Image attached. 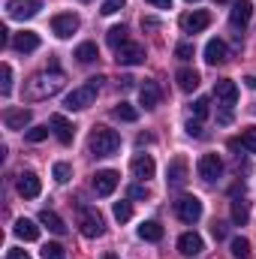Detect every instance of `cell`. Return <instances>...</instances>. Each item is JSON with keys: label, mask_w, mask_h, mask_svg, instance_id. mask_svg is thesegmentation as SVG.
Returning <instances> with one entry per match:
<instances>
[{"label": "cell", "mask_w": 256, "mask_h": 259, "mask_svg": "<svg viewBox=\"0 0 256 259\" xmlns=\"http://www.w3.org/2000/svg\"><path fill=\"white\" fill-rule=\"evenodd\" d=\"M166 184H169L172 190H181V187L187 184V160H184V157H175V160L169 163V169H166Z\"/></svg>", "instance_id": "4fadbf2b"}, {"label": "cell", "mask_w": 256, "mask_h": 259, "mask_svg": "<svg viewBox=\"0 0 256 259\" xmlns=\"http://www.w3.org/2000/svg\"><path fill=\"white\" fill-rule=\"evenodd\" d=\"M15 187H18V193L24 196V199H36L39 190H42V181H39V175H36V172H21Z\"/></svg>", "instance_id": "9a60e30c"}, {"label": "cell", "mask_w": 256, "mask_h": 259, "mask_svg": "<svg viewBox=\"0 0 256 259\" xmlns=\"http://www.w3.org/2000/svg\"><path fill=\"white\" fill-rule=\"evenodd\" d=\"M232 256H235V259H247V256H250V241H247V238H241V235H238V238H232Z\"/></svg>", "instance_id": "4dcf8cb0"}, {"label": "cell", "mask_w": 256, "mask_h": 259, "mask_svg": "<svg viewBox=\"0 0 256 259\" xmlns=\"http://www.w3.org/2000/svg\"><path fill=\"white\" fill-rule=\"evenodd\" d=\"M52 30H55V36L69 39V36L78 30V15H75V12H61V15H55V18H52Z\"/></svg>", "instance_id": "8fae6325"}, {"label": "cell", "mask_w": 256, "mask_h": 259, "mask_svg": "<svg viewBox=\"0 0 256 259\" xmlns=\"http://www.w3.org/2000/svg\"><path fill=\"white\" fill-rule=\"evenodd\" d=\"M0 94H3V97L12 94V66L9 64L0 66Z\"/></svg>", "instance_id": "f546056e"}, {"label": "cell", "mask_w": 256, "mask_h": 259, "mask_svg": "<svg viewBox=\"0 0 256 259\" xmlns=\"http://www.w3.org/2000/svg\"><path fill=\"white\" fill-rule=\"evenodd\" d=\"M226 58H229V46H226L223 39H208V46H205V61L211 66H217V64H226Z\"/></svg>", "instance_id": "ac0fdd59"}, {"label": "cell", "mask_w": 256, "mask_h": 259, "mask_svg": "<svg viewBox=\"0 0 256 259\" xmlns=\"http://www.w3.org/2000/svg\"><path fill=\"white\" fill-rule=\"evenodd\" d=\"M106 259H115V253H109V256H106Z\"/></svg>", "instance_id": "681fc988"}, {"label": "cell", "mask_w": 256, "mask_h": 259, "mask_svg": "<svg viewBox=\"0 0 256 259\" xmlns=\"http://www.w3.org/2000/svg\"><path fill=\"white\" fill-rule=\"evenodd\" d=\"M39 223H42V226H49L55 235H64V232H66V223L61 220V214H55V211H49V208L39 214Z\"/></svg>", "instance_id": "484cf974"}, {"label": "cell", "mask_w": 256, "mask_h": 259, "mask_svg": "<svg viewBox=\"0 0 256 259\" xmlns=\"http://www.w3.org/2000/svg\"><path fill=\"white\" fill-rule=\"evenodd\" d=\"M211 232H214V238L220 241V238L226 235V226H223V223H214V226H211Z\"/></svg>", "instance_id": "ee69618b"}, {"label": "cell", "mask_w": 256, "mask_h": 259, "mask_svg": "<svg viewBox=\"0 0 256 259\" xmlns=\"http://www.w3.org/2000/svg\"><path fill=\"white\" fill-rule=\"evenodd\" d=\"M49 127L55 130V136H58V142H61V145H69V142H72V136H75V127L66 121L64 115H52V118H49Z\"/></svg>", "instance_id": "d6986e66"}, {"label": "cell", "mask_w": 256, "mask_h": 259, "mask_svg": "<svg viewBox=\"0 0 256 259\" xmlns=\"http://www.w3.org/2000/svg\"><path fill=\"white\" fill-rule=\"evenodd\" d=\"M175 214L181 223H199L202 220V199L199 196H181L175 202Z\"/></svg>", "instance_id": "5b68a950"}, {"label": "cell", "mask_w": 256, "mask_h": 259, "mask_svg": "<svg viewBox=\"0 0 256 259\" xmlns=\"http://www.w3.org/2000/svg\"><path fill=\"white\" fill-rule=\"evenodd\" d=\"M12 49H15V52H21V55H30V52H36V49H39V36H36L33 30H21V33H15V36H12Z\"/></svg>", "instance_id": "ffe728a7"}, {"label": "cell", "mask_w": 256, "mask_h": 259, "mask_svg": "<svg viewBox=\"0 0 256 259\" xmlns=\"http://www.w3.org/2000/svg\"><path fill=\"white\" fill-rule=\"evenodd\" d=\"M42 9V0H9L6 3V15L15 21H27Z\"/></svg>", "instance_id": "52a82bcc"}, {"label": "cell", "mask_w": 256, "mask_h": 259, "mask_svg": "<svg viewBox=\"0 0 256 259\" xmlns=\"http://www.w3.org/2000/svg\"><path fill=\"white\" fill-rule=\"evenodd\" d=\"M130 199H148V187H142V184L130 187Z\"/></svg>", "instance_id": "b9f144b4"}, {"label": "cell", "mask_w": 256, "mask_h": 259, "mask_svg": "<svg viewBox=\"0 0 256 259\" xmlns=\"http://www.w3.org/2000/svg\"><path fill=\"white\" fill-rule=\"evenodd\" d=\"M151 6H160V9H169L172 6V0H148Z\"/></svg>", "instance_id": "f6af8a7d"}, {"label": "cell", "mask_w": 256, "mask_h": 259, "mask_svg": "<svg viewBox=\"0 0 256 259\" xmlns=\"http://www.w3.org/2000/svg\"><path fill=\"white\" fill-rule=\"evenodd\" d=\"M6 259H30V253L21 250V247H9V250H6Z\"/></svg>", "instance_id": "60d3db41"}, {"label": "cell", "mask_w": 256, "mask_h": 259, "mask_svg": "<svg viewBox=\"0 0 256 259\" xmlns=\"http://www.w3.org/2000/svg\"><path fill=\"white\" fill-rule=\"evenodd\" d=\"M115 55H118L115 61H118L121 66H136V64L145 61V46H142V42H124Z\"/></svg>", "instance_id": "5bb4252c"}, {"label": "cell", "mask_w": 256, "mask_h": 259, "mask_svg": "<svg viewBox=\"0 0 256 259\" xmlns=\"http://www.w3.org/2000/svg\"><path fill=\"white\" fill-rule=\"evenodd\" d=\"M250 18H253V3H250V0H235V6H232V12H229V24H232L235 30H244V27L250 24Z\"/></svg>", "instance_id": "7c38bea8"}, {"label": "cell", "mask_w": 256, "mask_h": 259, "mask_svg": "<svg viewBox=\"0 0 256 259\" xmlns=\"http://www.w3.org/2000/svg\"><path fill=\"white\" fill-rule=\"evenodd\" d=\"M157 24H160L157 18H142V27H157Z\"/></svg>", "instance_id": "bcb514c9"}, {"label": "cell", "mask_w": 256, "mask_h": 259, "mask_svg": "<svg viewBox=\"0 0 256 259\" xmlns=\"http://www.w3.org/2000/svg\"><path fill=\"white\" fill-rule=\"evenodd\" d=\"M118 181H121V175H118L115 169H103V172L94 175V193L97 196H112L118 190Z\"/></svg>", "instance_id": "9c48e42d"}, {"label": "cell", "mask_w": 256, "mask_h": 259, "mask_svg": "<svg viewBox=\"0 0 256 259\" xmlns=\"http://www.w3.org/2000/svg\"><path fill=\"white\" fill-rule=\"evenodd\" d=\"M88 148H91V154H97V157H112V154H118V148H121V136L109 127H94L91 139H88Z\"/></svg>", "instance_id": "3957f363"}, {"label": "cell", "mask_w": 256, "mask_h": 259, "mask_svg": "<svg viewBox=\"0 0 256 259\" xmlns=\"http://www.w3.org/2000/svg\"><path fill=\"white\" fill-rule=\"evenodd\" d=\"M187 133H190L193 139H199V136H202V124H199V121H187Z\"/></svg>", "instance_id": "7bdbcfd3"}, {"label": "cell", "mask_w": 256, "mask_h": 259, "mask_svg": "<svg viewBox=\"0 0 256 259\" xmlns=\"http://www.w3.org/2000/svg\"><path fill=\"white\" fill-rule=\"evenodd\" d=\"M244 84H247L250 91H256V75H247V78H244Z\"/></svg>", "instance_id": "7dc6e473"}, {"label": "cell", "mask_w": 256, "mask_h": 259, "mask_svg": "<svg viewBox=\"0 0 256 259\" xmlns=\"http://www.w3.org/2000/svg\"><path fill=\"white\" fill-rule=\"evenodd\" d=\"M106 42H109V46H112V49L118 52V49H121L124 42H130V39H127V27H124V24L112 27V30H109V36H106Z\"/></svg>", "instance_id": "f1b7e54d"}, {"label": "cell", "mask_w": 256, "mask_h": 259, "mask_svg": "<svg viewBox=\"0 0 256 259\" xmlns=\"http://www.w3.org/2000/svg\"><path fill=\"white\" fill-rule=\"evenodd\" d=\"M208 106H211V103H208V97H199V100L190 106V109H193V118H196V121L208 118Z\"/></svg>", "instance_id": "e575fe53"}, {"label": "cell", "mask_w": 256, "mask_h": 259, "mask_svg": "<svg viewBox=\"0 0 256 259\" xmlns=\"http://www.w3.org/2000/svg\"><path fill=\"white\" fill-rule=\"evenodd\" d=\"M202 250H205V241H202L199 232H184V235L178 238V253H181V256H199Z\"/></svg>", "instance_id": "2e32d148"}, {"label": "cell", "mask_w": 256, "mask_h": 259, "mask_svg": "<svg viewBox=\"0 0 256 259\" xmlns=\"http://www.w3.org/2000/svg\"><path fill=\"white\" fill-rule=\"evenodd\" d=\"M187 3H196V0H187Z\"/></svg>", "instance_id": "816d5d0a"}, {"label": "cell", "mask_w": 256, "mask_h": 259, "mask_svg": "<svg viewBox=\"0 0 256 259\" xmlns=\"http://www.w3.org/2000/svg\"><path fill=\"white\" fill-rule=\"evenodd\" d=\"M139 238H142V241H163V226H160L157 220H145V223L139 226Z\"/></svg>", "instance_id": "d4e9b609"}, {"label": "cell", "mask_w": 256, "mask_h": 259, "mask_svg": "<svg viewBox=\"0 0 256 259\" xmlns=\"http://www.w3.org/2000/svg\"><path fill=\"white\" fill-rule=\"evenodd\" d=\"M100 81H103V78H88L84 84L72 88V91L64 97V109H69V112H81V109L94 106V100H97V94H100Z\"/></svg>", "instance_id": "7a4b0ae2"}, {"label": "cell", "mask_w": 256, "mask_h": 259, "mask_svg": "<svg viewBox=\"0 0 256 259\" xmlns=\"http://www.w3.org/2000/svg\"><path fill=\"white\" fill-rule=\"evenodd\" d=\"M15 235H18L21 241H36V238H39V226H36L33 220L21 217V220H15Z\"/></svg>", "instance_id": "603a6c76"}, {"label": "cell", "mask_w": 256, "mask_h": 259, "mask_svg": "<svg viewBox=\"0 0 256 259\" xmlns=\"http://www.w3.org/2000/svg\"><path fill=\"white\" fill-rule=\"evenodd\" d=\"M175 81H178V88H181L184 94H193V91L199 88V72H196V69H178Z\"/></svg>", "instance_id": "cb8c5ba5"}, {"label": "cell", "mask_w": 256, "mask_h": 259, "mask_svg": "<svg viewBox=\"0 0 256 259\" xmlns=\"http://www.w3.org/2000/svg\"><path fill=\"white\" fill-rule=\"evenodd\" d=\"M46 136H49V124H46V127H30L27 133H24V139H27V142H42Z\"/></svg>", "instance_id": "74e56055"}, {"label": "cell", "mask_w": 256, "mask_h": 259, "mask_svg": "<svg viewBox=\"0 0 256 259\" xmlns=\"http://www.w3.org/2000/svg\"><path fill=\"white\" fill-rule=\"evenodd\" d=\"M160 97H163V94H160L157 81H148V78H145L142 88H139V103H142L145 109H157V106H160Z\"/></svg>", "instance_id": "44dd1931"}, {"label": "cell", "mask_w": 256, "mask_h": 259, "mask_svg": "<svg viewBox=\"0 0 256 259\" xmlns=\"http://www.w3.org/2000/svg\"><path fill=\"white\" fill-rule=\"evenodd\" d=\"M130 169H133V175H136V178H142V181L154 178V172H157V166H154V157H151V154H136V157H133V163H130Z\"/></svg>", "instance_id": "e0dca14e"}, {"label": "cell", "mask_w": 256, "mask_h": 259, "mask_svg": "<svg viewBox=\"0 0 256 259\" xmlns=\"http://www.w3.org/2000/svg\"><path fill=\"white\" fill-rule=\"evenodd\" d=\"M214 97H217V106H223V112H232V106L238 103V84L232 78H220L214 84Z\"/></svg>", "instance_id": "8992f818"}, {"label": "cell", "mask_w": 256, "mask_h": 259, "mask_svg": "<svg viewBox=\"0 0 256 259\" xmlns=\"http://www.w3.org/2000/svg\"><path fill=\"white\" fill-rule=\"evenodd\" d=\"M130 217H133V205H130L127 199L115 202V220H118V223H127Z\"/></svg>", "instance_id": "1f68e13d"}, {"label": "cell", "mask_w": 256, "mask_h": 259, "mask_svg": "<svg viewBox=\"0 0 256 259\" xmlns=\"http://www.w3.org/2000/svg\"><path fill=\"white\" fill-rule=\"evenodd\" d=\"M208 24H211V12H205V9H193V12L181 15V30L184 33H202Z\"/></svg>", "instance_id": "ba28073f"}, {"label": "cell", "mask_w": 256, "mask_h": 259, "mask_svg": "<svg viewBox=\"0 0 256 259\" xmlns=\"http://www.w3.org/2000/svg\"><path fill=\"white\" fill-rule=\"evenodd\" d=\"M175 58H178V61H190L193 58V46L190 42H181V46L175 49Z\"/></svg>", "instance_id": "ab89813d"}, {"label": "cell", "mask_w": 256, "mask_h": 259, "mask_svg": "<svg viewBox=\"0 0 256 259\" xmlns=\"http://www.w3.org/2000/svg\"><path fill=\"white\" fill-rule=\"evenodd\" d=\"M241 145H244L250 154H256V127H247L241 133Z\"/></svg>", "instance_id": "8d00e7d4"}, {"label": "cell", "mask_w": 256, "mask_h": 259, "mask_svg": "<svg viewBox=\"0 0 256 259\" xmlns=\"http://www.w3.org/2000/svg\"><path fill=\"white\" fill-rule=\"evenodd\" d=\"M64 84H66V75L61 72V69L36 72V75L27 81L24 97H27V100H33V103H39V100H49V97H55L58 91H64Z\"/></svg>", "instance_id": "6da1fadb"}, {"label": "cell", "mask_w": 256, "mask_h": 259, "mask_svg": "<svg viewBox=\"0 0 256 259\" xmlns=\"http://www.w3.org/2000/svg\"><path fill=\"white\" fill-rule=\"evenodd\" d=\"M115 118H121V121H130V124H133V121L139 118V112H136L130 103H121V106H115Z\"/></svg>", "instance_id": "836d02e7"}, {"label": "cell", "mask_w": 256, "mask_h": 259, "mask_svg": "<svg viewBox=\"0 0 256 259\" xmlns=\"http://www.w3.org/2000/svg\"><path fill=\"white\" fill-rule=\"evenodd\" d=\"M217 3H229V0H217Z\"/></svg>", "instance_id": "f907efd6"}, {"label": "cell", "mask_w": 256, "mask_h": 259, "mask_svg": "<svg viewBox=\"0 0 256 259\" xmlns=\"http://www.w3.org/2000/svg\"><path fill=\"white\" fill-rule=\"evenodd\" d=\"M78 229H81L84 238H100V235L106 232V223H103L100 211H94V208H81V214H78Z\"/></svg>", "instance_id": "277c9868"}, {"label": "cell", "mask_w": 256, "mask_h": 259, "mask_svg": "<svg viewBox=\"0 0 256 259\" xmlns=\"http://www.w3.org/2000/svg\"><path fill=\"white\" fill-rule=\"evenodd\" d=\"M247 220H250V205H247L244 199H235V202H232V223L247 226Z\"/></svg>", "instance_id": "4316f807"}, {"label": "cell", "mask_w": 256, "mask_h": 259, "mask_svg": "<svg viewBox=\"0 0 256 259\" xmlns=\"http://www.w3.org/2000/svg\"><path fill=\"white\" fill-rule=\"evenodd\" d=\"M196 169H199V178H202V181H217V178L223 175V163H220L217 154H202Z\"/></svg>", "instance_id": "30bf717a"}, {"label": "cell", "mask_w": 256, "mask_h": 259, "mask_svg": "<svg viewBox=\"0 0 256 259\" xmlns=\"http://www.w3.org/2000/svg\"><path fill=\"white\" fill-rule=\"evenodd\" d=\"M84 3H88V0H84Z\"/></svg>", "instance_id": "f5cc1de1"}, {"label": "cell", "mask_w": 256, "mask_h": 259, "mask_svg": "<svg viewBox=\"0 0 256 259\" xmlns=\"http://www.w3.org/2000/svg\"><path fill=\"white\" fill-rule=\"evenodd\" d=\"M75 58H78V64H94V61L100 58V52H97L94 42H81V46L75 49Z\"/></svg>", "instance_id": "83f0119b"}, {"label": "cell", "mask_w": 256, "mask_h": 259, "mask_svg": "<svg viewBox=\"0 0 256 259\" xmlns=\"http://www.w3.org/2000/svg\"><path fill=\"white\" fill-rule=\"evenodd\" d=\"M39 256H42V259H66V250L61 247V244H46Z\"/></svg>", "instance_id": "d590c367"}, {"label": "cell", "mask_w": 256, "mask_h": 259, "mask_svg": "<svg viewBox=\"0 0 256 259\" xmlns=\"http://www.w3.org/2000/svg\"><path fill=\"white\" fill-rule=\"evenodd\" d=\"M124 3H127V0H103V9H100V12H103V15H115L118 9H124Z\"/></svg>", "instance_id": "f35d334b"}, {"label": "cell", "mask_w": 256, "mask_h": 259, "mask_svg": "<svg viewBox=\"0 0 256 259\" xmlns=\"http://www.w3.org/2000/svg\"><path fill=\"white\" fill-rule=\"evenodd\" d=\"M30 109H6L3 112V124H6V130H24L27 124H30Z\"/></svg>", "instance_id": "7402d4cb"}, {"label": "cell", "mask_w": 256, "mask_h": 259, "mask_svg": "<svg viewBox=\"0 0 256 259\" xmlns=\"http://www.w3.org/2000/svg\"><path fill=\"white\" fill-rule=\"evenodd\" d=\"M0 42H3V46L9 42V30H6V27H0Z\"/></svg>", "instance_id": "c3c4849f"}, {"label": "cell", "mask_w": 256, "mask_h": 259, "mask_svg": "<svg viewBox=\"0 0 256 259\" xmlns=\"http://www.w3.org/2000/svg\"><path fill=\"white\" fill-rule=\"evenodd\" d=\"M52 175H55V181H58V184H66V181L72 178V166H69V163H55Z\"/></svg>", "instance_id": "d6a6232c"}]
</instances>
